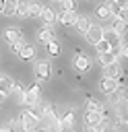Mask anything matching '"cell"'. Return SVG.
<instances>
[{
    "mask_svg": "<svg viewBox=\"0 0 128 132\" xmlns=\"http://www.w3.org/2000/svg\"><path fill=\"white\" fill-rule=\"evenodd\" d=\"M14 12H17V0H4V4H2V14L12 16Z\"/></svg>",
    "mask_w": 128,
    "mask_h": 132,
    "instance_id": "18",
    "label": "cell"
},
{
    "mask_svg": "<svg viewBox=\"0 0 128 132\" xmlns=\"http://www.w3.org/2000/svg\"><path fill=\"white\" fill-rule=\"evenodd\" d=\"M19 37H21V31H19V29H14V27H10V29H6V31H4V41H6V43H12V41H14V39H19Z\"/></svg>",
    "mask_w": 128,
    "mask_h": 132,
    "instance_id": "20",
    "label": "cell"
},
{
    "mask_svg": "<svg viewBox=\"0 0 128 132\" xmlns=\"http://www.w3.org/2000/svg\"><path fill=\"white\" fill-rule=\"evenodd\" d=\"M103 74L109 76V78H120V74H122L120 62L116 60V62H111V64H105V66H103Z\"/></svg>",
    "mask_w": 128,
    "mask_h": 132,
    "instance_id": "7",
    "label": "cell"
},
{
    "mask_svg": "<svg viewBox=\"0 0 128 132\" xmlns=\"http://www.w3.org/2000/svg\"><path fill=\"white\" fill-rule=\"evenodd\" d=\"M89 25H91V23H89V16H81V14L76 16V23H74V27L78 29V33H85Z\"/></svg>",
    "mask_w": 128,
    "mask_h": 132,
    "instance_id": "24",
    "label": "cell"
},
{
    "mask_svg": "<svg viewBox=\"0 0 128 132\" xmlns=\"http://www.w3.org/2000/svg\"><path fill=\"white\" fill-rule=\"evenodd\" d=\"M12 78L10 76H6V74H0V91L4 93V95H8L10 93V89H12Z\"/></svg>",
    "mask_w": 128,
    "mask_h": 132,
    "instance_id": "15",
    "label": "cell"
},
{
    "mask_svg": "<svg viewBox=\"0 0 128 132\" xmlns=\"http://www.w3.org/2000/svg\"><path fill=\"white\" fill-rule=\"evenodd\" d=\"M21 19H29V0H17V12Z\"/></svg>",
    "mask_w": 128,
    "mask_h": 132,
    "instance_id": "14",
    "label": "cell"
},
{
    "mask_svg": "<svg viewBox=\"0 0 128 132\" xmlns=\"http://www.w3.org/2000/svg\"><path fill=\"white\" fill-rule=\"evenodd\" d=\"M74 68H76L78 72H87V70L91 68V60L78 52V56H76V60H74Z\"/></svg>",
    "mask_w": 128,
    "mask_h": 132,
    "instance_id": "12",
    "label": "cell"
},
{
    "mask_svg": "<svg viewBox=\"0 0 128 132\" xmlns=\"http://www.w3.org/2000/svg\"><path fill=\"white\" fill-rule=\"evenodd\" d=\"M103 39H105V41L111 45V50H114V47L122 41V35L116 33V31H111V29H103Z\"/></svg>",
    "mask_w": 128,
    "mask_h": 132,
    "instance_id": "11",
    "label": "cell"
},
{
    "mask_svg": "<svg viewBox=\"0 0 128 132\" xmlns=\"http://www.w3.org/2000/svg\"><path fill=\"white\" fill-rule=\"evenodd\" d=\"M83 35H85V39H87L91 45H95L99 39H103V27H99V25H93V23H91Z\"/></svg>",
    "mask_w": 128,
    "mask_h": 132,
    "instance_id": "4",
    "label": "cell"
},
{
    "mask_svg": "<svg viewBox=\"0 0 128 132\" xmlns=\"http://www.w3.org/2000/svg\"><path fill=\"white\" fill-rule=\"evenodd\" d=\"M95 128H97V130H107V128H109V120L101 116V118H99V122L95 124Z\"/></svg>",
    "mask_w": 128,
    "mask_h": 132,
    "instance_id": "30",
    "label": "cell"
},
{
    "mask_svg": "<svg viewBox=\"0 0 128 132\" xmlns=\"http://www.w3.org/2000/svg\"><path fill=\"white\" fill-rule=\"evenodd\" d=\"M23 43H25V39H23V37H19V39H14V41L10 43V52H12V54H19V50L23 47Z\"/></svg>",
    "mask_w": 128,
    "mask_h": 132,
    "instance_id": "27",
    "label": "cell"
},
{
    "mask_svg": "<svg viewBox=\"0 0 128 132\" xmlns=\"http://www.w3.org/2000/svg\"><path fill=\"white\" fill-rule=\"evenodd\" d=\"M60 52H62V50H60V43H58L56 39H50V41H47V54H50V56H60Z\"/></svg>",
    "mask_w": 128,
    "mask_h": 132,
    "instance_id": "25",
    "label": "cell"
},
{
    "mask_svg": "<svg viewBox=\"0 0 128 132\" xmlns=\"http://www.w3.org/2000/svg\"><path fill=\"white\" fill-rule=\"evenodd\" d=\"M111 31H116V33H124L126 31V19H120V16H116L114 19V23H111Z\"/></svg>",
    "mask_w": 128,
    "mask_h": 132,
    "instance_id": "19",
    "label": "cell"
},
{
    "mask_svg": "<svg viewBox=\"0 0 128 132\" xmlns=\"http://www.w3.org/2000/svg\"><path fill=\"white\" fill-rule=\"evenodd\" d=\"M10 93H14V97H17V103H23L25 89H23V85H21V82H12V89H10Z\"/></svg>",
    "mask_w": 128,
    "mask_h": 132,
    "instance_id": "21",
    "label": "cell"
},
{
    "mask_svg": "<svg viewBox=\"0 0 128 132\" xmlns=\"http://www.w3.org/2000/svg\"><path fill=\"white\" fill-rule=\"evenodd\" d=\"M41 87H39V82H35V85H31L29 89H25V97H23V103L25 105H31V107H35L41 99Z\"/></svg>",
    "mask_w": 128,
    "mask_h": 132,
    "instance_id": "2",
    "label": "cell"
},
{
    "mask_svg": "<svg viewBox=\"0 0 128 132\" xmlns=\"http://www.w3.org/2000/svg\"><path fill=\"white\" fill-rule=\"evenodd\" d=\"M116 87H118V78L103 76V78L99 80V91H101V93H105V95H109V93H111Z\"/></svg>",
    "mask_w": 128,
    "mask_h": 132,
    "instance_id": "8",
    "label": "cell"
},
{
    "mask_svg": "<svg viewBox=\"0 0 128 132\" xmlns=\"http://www.w3.org/2000/svg\"><path fill=\"white\" fill-rule=\"evenodd\" d=\"M62 10H76V0H60Z\"/></svg>",
    "mask_w": 128,
    "mask_h": 132,
    "instance_id": "28",
    "label": "cell"
},
{
    "mask_svg": "<svg viewBox=\"0 0 128 132\" xmlns=\"http://www.w3.org/2000/svg\"><path fill=\"white\" fill-rule=\"evenodd\" d=\"M43 4L41 2H35V0H29V19H37L39 12H41Z\"/></svg>",
    "mask_w": 128,
    "mask_h": 132,
    "instance_id": "16",
    "label": "cell"
},
{
    "mask_svg": "<svg viewBox=\"0 0 128 132\" xmlns=\"http://www.w3.org/2000/svg\"><path fill=\"white\" fill-rule=\"evenodd\" d=\"M99 118H101V111H91V109H87V113H85V126H87V128H93V126L99 122Z\"/></svg>",
    "mask_w": 128,
    "mask_h": 132,
    "instance_id": "13",
    "label": "cell"
},
{
    "mask_svg": "<svg viewBox=\"0 0 128 132\" xmlns=\"http://www.w3.org/2000/svg\"><path fill=\"white\" fill-rule=\"evenodd\" d=\"M60 122H62V128H72L74 126V111H66L64 116H60Z\"/></svg>",
    "mask_w": 128,
    "mask_h": 132,
    "instance_id": "22",
    "label": "cell"
},
{
    "mask_svg": "<svg viewBox=\"0 0 128 132\" xmlns=\"http://www.w3.org/2000/svg\"><path fill=\"white\" fill-rule=\"evenodd\" d=\"M58 2H60V0H58Z\"/></svg>",
    "mask_w": 128,
    "mask_h": 132,
    "instance_id": "33",
    "label": "cell"
},
{
    "mask_svg": "<svg viewBox=\"0 0 128 132\" xmlns=\"http://www.w3.org/2000/svg\"><path fill=\"white\" fill-rule=\"evenodd\" d=\"M37 120H39V113H35L33 109H23L19 113V122L23 126V130H35L37 128Z\"/></svg>",
    "mask_w": 128,
    "mask_h": 132,
    "instance_id": "1",
    "label": "cell"
},
{
    "mask_svg": "<svg viewBox=\"0 0 128 132\" xmlns=\"http://www.w3.org/2000/svg\"><path fill=\"white\" fill-rule=\"evenodd\" d=\"M19 56H21L23 60H33V56H35V50H33V45H29V43H23V47L19 50Z\"/></svg>",
    "mask_w": 128,
    "mask_h": 132,
    "instance_id": "17",
    "label": "cell"
},
{
    "mask_svg": "<svg viewBox=\"0 0 128 132\" xmlns=\"http://www.w3.org/2000/svg\"><path fill=\"white\" fill-rule=\"evenodd\" d=\"M97 56H99V62H101V66H105V64H111V62L120 60L116 50H105V52H99Z\"/></svg>",
    "mask_w": 128,
    "mask_h": 132,
    "instance_id": "10",
    "label": "cell"
},
{
    "mask_svg": "<svg viewBox=\"0 0 128 132\" xmlns=\"http://www.w3.org/2000/svg\"><path fill=\"white\" fill-rule=\"evenodd\" d=\"M2 4H4V0H0V12H2Z\"/></svg>",
    "mask_w": 128,
    "mask_h": 132,
    "instance_id": "32",
    "label": "cell"
},
{
    "mask_svg": "<svg viewBox=\"0 0 128 132\" xmlns=\"http://www.w3.org/2000/svg\"><path fill=\"white\" fill-rule=\"evenodd\" d=\"M76 16H78V14H76V10H62V12L58 14V19H56V21H60L64 27H70V25H74V23H76Z\"/></svg>",
    "mask_w": 128,
    "mask_h": 132,
    "instance_id": "5",
    "label": "cell"
},
{
    "mask_svg": "<svg viewBox=\"0 0 128 132\" xmlns=\"http://www.w3.org/2000/svg\"><path fill=\"white\" fill-rule=\"evenodd\" d=\"M4 97H6V95H4L2 91H0V107H2V101H4Z\"/></svg>",
    "mask_w": 128,
    "mask_h": 132,
    "instance_id": "31",
    "label": "cell"
},
{
    "mask_svg": "<svg viewBox=\"0 0 128 132\" xmlns=\"http://www.w3.org/2000/svg\"><path fill=\"white\" fill-rule=\"evenodd\" d=\"M95 14H97V19H101V21H105V19H109L111 14H109V6L107 4H99L97 8H95Z\"/></svg>",
    "mask_w": 128,
    "mask_h": 132,
    "instance_id": "23",
    "label": "cell"
},
{
    "mask_svg": "<svg viewBox=\"0 0 128 132\" xmlns=\"http://www.w3.org/2000/svg\"><path fill=\"white\" fill-rule=\"evenodd\" d=\"M35 39H37L39 43H47L50 39H54V31H52V25H45V27L37 29V33H35Z\"/></svg>",
    "mask_w": 128,
    "mask_h": 132,
    "instance_id": "6",
    "label": "cell"
},
{
    "mask_svg": "<svg viewBox=\"0 0 128 132\" xmlns=\"http://www.w3.org/2000/svg\"><path fill=\"white\" fill-rule=\"evenodd\" d=\"M33 72H35L37 80H50V76H52V64L47 60H37L33 64Z\"/></svg>",
    "mask_w": 128,
    "mask_h": 132,
    "instance_id": "3",
    "label": "cell"
},
{
    "mask_svg": "<svg viewBox=\"0 0 128 132\" xmlns=\"http://www.w3.org/2000/svg\"><path fill=\"white\" fill-rule=\"evenodd\" d=\"M95 50H97V54H99V52H105V50H111V45H109V43H107L105 39H99V41L95 43Z\"/></svg>",
    "mask_w": 128,
    "mask_h": 132,
    "instance_id": "29",
    "label": "cell"
},
{
    "mask_svg": "<svg viewBox=\"0 0 128 132\" xmlns=\"http://www.w3.org/2000/svg\"><path fill=\"white\" fill-rule=\"evenodd\" d=\"M39 19H41L45 25H54V23H56V19H58V14L54 12V8H52V6H43V8H41V12H39Z\"/></svg>",
    "mask_w": 128,
    "mask_h": 132,
    "instance_id": "9",
    "label": "cell"
},
{
    "mask_svg": "<svg viewBox=\"0 0 128 132\" xmlns=\"http://www.w3.org/2000/svg\"><path fill=\"white\" fill-rule=\"evenodd\" d=\"M87 109H91V111H103V107H101V103H97L95 99H87ZM103 116V113H101Z\"/></svg>",
    "mask_w": 128,
    "mask_h": 132,
    "instance_id": "26",
    "label": "cell"
}]
</instances>
